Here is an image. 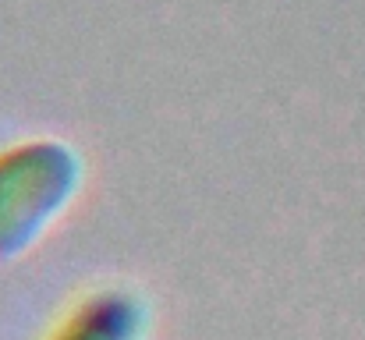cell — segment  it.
I'll return each instance as SVG.
<instances>
[{"instance_id":"cell-1","label":"cell","mask_w":365,"mask_h":340,"mask_svg":"<svg viewBox=\"0 0 365 340\" xmlns=\"http://www.w3.org/2000/svg\"><path fill=\"white\" fill-rule=\"evenodd\" d=\"M89 181L82 149L57 135L18 138L0 149V262H18L46 241Z\"/></svg>"},{"instance_id":"cell-2","label":"cell","mask_w":365,"mask_h":340,"mask_svg":"<svg viewBox=\"0 0 365 340\" xmlns=\"http://www.w3.org/2000/svg\"><path fill=\"white\" fill-rule=\"evenodd\" d=\"M153 302L135 284H100L78 294L43 340H149Z\"/></svg>"}]
</instances>
